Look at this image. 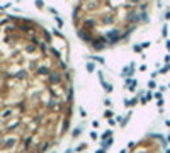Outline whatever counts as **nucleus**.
I'll return each instance as SVG.
<instances>
[{"instance_id": "f257e3e1", "label": "nucleus", "mask_w": 170, "mask_h": 153, "mask_svg": "<svg viewBox=\"0 0 170 153\" xmlns=\"http://www.w3.org/2000/svg\"><path fill=\"white\" fill-rule=\"evenodd\" d=\"M70 85L55 53L0 20V153H43L60 138Z\"/></svg>"}]
</instances>
